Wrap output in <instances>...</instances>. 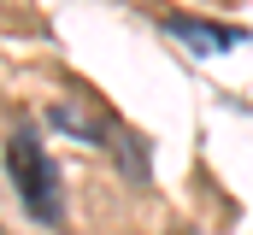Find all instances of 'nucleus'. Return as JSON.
I'll return each instance as SVG.
<instances>
[{"mask_svg":"<svg viewBox=\"0 0 253 235\" xmlns=\"http://www.w3.org/2000/svg\"><path fill=\"white\" fill-rule=\"evenodd\" d=\"M6 171L18 182L30 218L59 224V176H53V159L42 153V135H36V129H12V141H6Z\"/></svg>","mask_w":253,"mask_h":235,"instance_id":"1","label":"nucleus"},{"mask_svg":"<svg viewBox=\"0 0 253 235\" xmlns=\"http://www.w3.org/2000/svg\"><path fill=\"white\" fill-rule=\"evenodd\" d=\"M165 30L194 47V53H224V47H236V41H248L242 30H212V24H200V18H165Z\"/></svg>","mask_w":253,"mask_h":235,"instance_id":"2","label":"nucleus"}]
</instances>
